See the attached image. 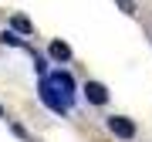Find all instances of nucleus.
Returning <instances> with one entry per match:
<instances>
[{"instance_id": "4", "label": "nucleus", "mask_w": 152, "mask_h": 142, "mask_svg": "<svg viewBox=\"0 0 152 142\" xmlns=\"http://www.w3.org/2000/svg\"><path fill=\"white\" fill-rule=\"evenodd\" d=\"M81 91H85V98L91 105H105V102H108V88H105L102 81H85Z\"/></svg>"}, {"instance_id": "6", "label": "nucleus", "mask_w": 152, "mask_h": 142, "mask_svg": "<svg viewBox=\"0 0 152 142\" xmlns=\"http://www.w3.org/2000/svg\"><path fill=\"white\" fill-rule=\"evenodd\" d=\"M10 24H14V31H20V34H34V24L27 20V17H20V14H14Z\"/></svg>"}, {"instance_id": "8", "label": "nucleus", "mask_w": 152, "mask_h": 142, "mask_svg": "<svg viewBox=\"0 0 152 142\" xmlns=\"http://www.w3.org/2000/svg\"><path fill=\"white\" fill-rule=\"evenodd\" d=\"M0 119H4V108H0Z\"/></svg>"}, {"instance_id": "1", "label": "nucleus", "mask_w": 152, "mask_h": 142, "mask_svg": "<svg viewBox=\"0 0 152 142\" xmlns=\"http://www.w3.org/2000/svg\"><path fill=\"white\" fill-rule=\"evenodd\" d=\"M41 81L48 85L61 102H68V105H71V95H75V78H71L68 71H61V68H58V71H51V75H44Z\"/></svg>"}, {"instance_id": "5", "label": "nucleus", "mask_w": 152, "mask_h": 142, "mask_svg": "<svg viewBox=\"0 0 152 142\" xmlns=\"http://www.w3.org/2000/svg\"><path fill=\"white\" fill-rule=\"evenodd\" d=\"M48 54H51V58H54L58 64H61V61H68V58H71V48H68L64 41H51V48H48Z\"/></svg>"}, {"instance_id": "2", "label": "nucleus", "mask_w": 152, "mask_h": 142, "mask_svg": "<svg viewBox=\"0 0 152 142\" xmlns=\"http://www.w3.org/2000/svg\"><path fill=\"white\" fill-rule=\"evenodd\" d=\"M108 132L118 135V139H135V122L125 119V115H112L108 119Z\"/></svg>"}, {"instance_id": "3", "label": "nucleus", "mask_w": 152, "mask_h": 142, "mask_svg": "<svg viewBox=\"0 0 152 142\" xmlns=\"http://www.w3.org/2000/svg\"><path fill=\"white\" fill-rule=\"evenodd\" d=\"M41 102L48 105L51 112H58V115H68V112H71V105H68V102H61V98H58V95L51 91V88L44 85V81H41Z\"/></svg>"}, {"instance_id": "7", "label": "nucleus", "mask_w": 152, "mask_h": 142, "mask_svg": "<svg viewBox=\"0 0 152 142\" xmlns=\"http://www.w3.org/2000/svg\"><path fill=\"white\" fill-rule=\"evenodd\" d=\"M0 41H4V44H10V48H20V44H24L14 31H4V34H0Z\"/></svg>"}]
</instances>
